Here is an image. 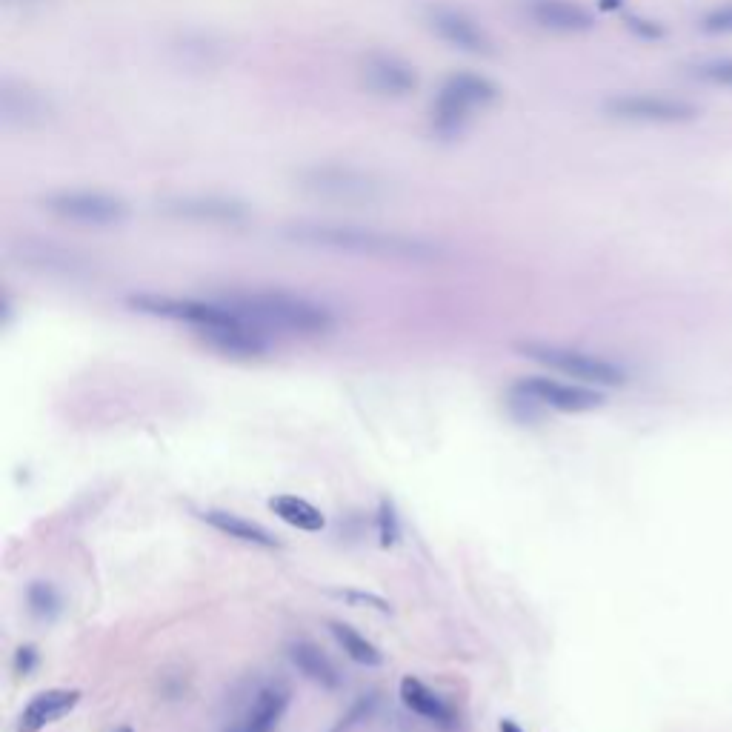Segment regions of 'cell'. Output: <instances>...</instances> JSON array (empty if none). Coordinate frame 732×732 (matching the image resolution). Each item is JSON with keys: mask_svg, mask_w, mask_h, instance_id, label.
Returning a JSON list of instances; mask_svg holds the SVG:
<instances>
[{"mask_svg": "<svg viewBox=\"0 0 732 732\" xmlns=\"http://www.w3.org/2000/svg\"><path fill=\"white\" fill-rule=\"evenodd\" d=\"M226 306H232L244 321L261 326L264 332H286V335H301V338H321L329 335L338 318L335 312L321 301H312L306 295L295 292H235L221 298Z\"/></svg>", "mask_w": 732, "mask_h": 732, "instance_id": "7a4b0ae2", "label": "cell"}, {"mask_svg": "<svg viewBox=\"0 0 732 732\" xmlns=\"http://www.w3.org/2000/svg\"><path fill=\"white\" fill-rule=\"evenodd\" d=\"M163 212L178 218V221H192V224H221L235 226L244 224L249 218V209L232 198H218V195H183L163 204Z\"/></svg>", "mask_w": 732, "mask_h": 732, "instance_id": "8fae6325", "label": "cell"}, {"mask_svg": "<svg viewBox=\"0 0 732 732\" xmlns=\"http://www.w3.org/2000/svg\"><path fill=\"white\" fill-rule=\"evenodd\" d=\"M35 667H38V650L35 647H21L15 652V672L18 675H29Z\"/></svg>", "mask_w": 732, "mask_h": 732, "instance_id": "f1b7e54d", "label": "cell"}, {"mask_svg": "<svg viewBox=\"0 0 732 732\" xmlns=\"http://www.w3.org/2000/svg\"><path fill=\"white\" fill-rule=\"evenodd\" d=\"M529 21L549 32H561V35H578V32H590L592 15L575 0H527L524 3Z\"/></svg>", "mask_w": 732, "mask_h": 732, "instance_id": "5bb4252c", "label": "cell"}, {"mask_svg": "<svg viewBox=\"0 0 732 732\" xmlns=\"http://www.w3.org/2000/svg\"><path fill=\"white\" fill-rule=\"evenodd\" d=\"M198 332H201L206 346L218 349L226 358L249 361V358H264L269 352V338H266L264 329L244 321L241 315L235 321H229V324L206 326V329H198Z\"/></svg>", "mask_w": 732, "mask_h": 732, "instance_id": "7c38bea8", "label": "cell"}, {"mask_svg": "<svg viewBox=\"0 0 732 732\" xmlns=\"http://www.w3.org/2000/svg\"><path fill=\"white\" fill-rule=\"evenodd\" d=\"M401 701H404V707L409 712H415V715H421L424 721H432V724H438V727H449L452 721H455V715L449 710V704L438 695V692H432L424 684V681H418L415 675H407L404 681H401Z\"/></svg>", "mask_w": 732, "mask_h": 732, "instance_id": "d6986e66", "label": "cell"}, {"mask_svg": "<svg viewBox=\"0 0 732 732\" xmlns=\"http://www.w3.org/2000/svg\"><path fill=\"white\" fill-rule=\"evenodd\" d=\"M378 538H381V547L384 549L395 547L398 538H401L398 515H395L392 501H387V498H381V504H378Z\"/></svg>", "mask_w": 732, "mask_h": 732, "instance_id": "484cf974", "label": "cell"}, {"mask_svg": "<svg viewBox=\"0 0 732 732\" xmlns=\"http://www.w3.org/2000/svg\"><path fill=\"white\" fill-rule=\"evenodd\" d=\"M630 26L641 35V38H661L664 35V29L658 26V23H650V21H638V18H632Z\"/></svg>", "mask_w": 732, "mask_h": 732, "instance_id": "4dcf8cb0", "label": "cell"}, {"mask_svg": "<svg viewBox=\"0 0 732 732\" xmlns=\"http://www.w3.org/2000/svg\"><path fill=\"white\" fill-rule=\"evenodd\" d=\"M269 509L289 524V527L301 529V532H321L326 527L324 512L318 507H312L309 501L298 498V495H275L269 501Z\"/></svg>", "mask_w": 732, "mask_h": 732, "instance_id": "44dd1931", "label": "cell"}, {"mask_svg": "<svg viewBox=\"0 0 732 732\" xmlns=\"http://www.w3.org/2000/svg\"><path fill=\"white\" fill-rule=\"evenodd\" d=\"M424 23H427L441 41L449 43L458 52L487 55L489 49H492V41H489V35L484 32V26L475 21V18H469L467 12L455 9V6H441V3L438 6H427Z\"/></svg>", "mask_w": 732, "mask_h": 732, "instance_id": "30bf717a", "label": "cell"}, {"mask_svg": "<svg viewBox=\"0 0 732 732\" xmlns=\"http://www.w3.org/2000/svg\"><path fill=\"white\" fill-rule=\"evenodd\" d=\"M515 349L529 361L549 366V369H555L561 375L578 378L584 384H598V387H624L627 384V372L621 366L612 364L607 358L590 355V352L572 349V346L547 344V341H524Z\"/></svg>", "mask_w": 732, "mask_h": 732, "instance_id": "277c9868", "label": "cell"}, {"mask_svg": "<svg viewBox=\"0 0 732 732\" xmlns=\"http://www.w3.org/2000/svg\"><path fill=\"white\" fill-rule=\"evenodd\" d=\"M43 209L55 218L81 226H118L129 218V206L115 195L92 189H63L43 198Z\"/></svg>", "mask_w": 732, "mask_h": 732, "instance_id": "8992f818", "label": "cell"}, {"mask_svg": "<svg viewBox=\"0 0 732 732\" xmlns=\"http://www.w3.org/2000/svg\"><path fill=\"white\" fill-rule=\"evenodd\" d=\"M286 655H289V661L298 667V672L306 675L312 684H318V687H324V690H341V684H344L341 672H338V667L329 661V655H326L321 647H315L312 641H304V638L292 641V644L286 647Z\"/></svg>", "mask_w": 732, "mask_h": 732, "instance_id": "e0dca14e", "label": "cell"}, {"mask_svg": "<svg viewBox=\"0 0 732 732\" xmlns=\"http://www.w3.org/2000/svg\"><path fill=\"white\" fill-rule=\"evenodd\" d=\"M46 112H49V103L43 101L41 92H35L23 83H3V92H0V118H3V123L32 126V123H41Z\"/></svg>", "mask_w": 732, "mask_h": 732, "instance_id": "ac0fdd59", "label": "cell"}, {"mask_svg": "<svg viewBox=\"0 0 732 732\" xmlns=\"http://www.w3.org/2000/svg\"><path fill=\"white\" fill-rule=\"evenodd\" d=\"M6 3H32V0H6Z\"/></svg>", "mask_w": 732, "mask_h": 732, "instance_id": "d6a6232c", "label": "cell"}, {"mask_svg": "<svg viewBox=\"0 0 732 732\" xmlns=\"http://www.w3.org/2000/svg\"><path fill=\"white\" fill-rule=\"evenodd\" d=\"M289 241L312 249H332L366 258H387V261H432L438 258V246L424 238H412L401 232H384L372 226L355 224H292L284 232Z\"/></svg>", "mask_w": 732, "mask_h": 732, "instance_id": "6da1fadb", "label": "cell"}, {"mask_svg": "<svg viewBox=\"0 0 732 732\" xmlns=\"http://www.w3.org/2000/svg\"><path fill=\"white\" fill-rule=\"evenodd\" d=\"M361 78L375 95L387 98H404L418 86L415 69L395 55H369L361 66Z\"/></svg>", "mask_w": 732, "mask_h": 732, "instance_id": "4fadbf2b", "label": "cell"}, {"mask_svg": "<svg viewBox=\"0 0 732 732\" xmlns=\"http://www.w3.org/2000/svg\"><path fill=\"white\" fill-rule=\"evenodd\" d=\"M495 98H498V86L489 78L469 75V72L452 75L432 103V123L441 135L449 138L467 126L472 112L487 109L489 103H495Z\"/></svg>", "mask_w": 732, "mask_h": 732, "instance_id": "5b68a950", "label": "cell"}, {"mask_svg": "<svg viewBox=\"0 0 732 732\" xmlns=\"http://www.w3.org/2000/svg\"><path fill=\"white\" fill-rule=\"evenodd\" d=\"M701 29L710 32V35H732V6L712 9L710 15H704Z\"/></svg>", "mask_w": 732, "mask_h": 732, "instance_id": "83f0119b", "label": "cell"}, {"mask_svg": "<svg viewBox=\"0 0 732 732\" xmlns=\"http://www.w3.org/2000/svg\"><path fill=\"white\" fill-rule=\"evenodd\" d=\"M292 692L284 684H269L258 692L249 704V710L241 718L244 732H275L284 721L286 710H289Z\"/></svg>", "mask_w": 732, "mask_h": 732, "instance_id": "2e32d148", "label": "cell"}, {"mask_svg": "<svg viewBox=\"0 0 732 732\" xmlns=\"http://www.w3.org/2000/svg\"><path fill=\"white\" fill-rule=\"evenodd\" d=\"M515 395L527 398L529 404L558 409V412H590V409L604 407V395L590 387H575V384H561L555 378L532 375L515 384Z\"/></svg>", "mask_w": 732, "mask_h": 732, "instance_id": "9c48e42d", "label": "cell"}, {"mask_svg": "<svg viewBox=\"0 0 732 732\" xmlns=\"http://www.w3.org/2000/svg\"><path fill=\"white\" fill-rule=\"evenodd\" d=\"M26 264H38L43 269H61V272H72L75 269V258L66 255L63 249H52V246H32L23 244V255Z\"/></svg>", "mask_w": 732, "mask_h": 732, "instance_id": "cb8c5ba5", "label": "cell"}, {"mask_svg": "<svg viewBox=\"0 0 732 732\" xmlns=\"http://www.w3.org/2000/svg\"><path fill=\"white\" fill-rule=\"evenodd\" d=\"M126 304L135 312H143V315L178 321V324H192L198 329L229 324L238 318V312L232 306H226L224 301H195V298H172V295L141 292V295H129Z\"/></svg>", "mask_w": 732, "mask_h": 732, "instance_id": "52a82bcc", "label": "cell"}, {"mask_svg": "<svg viewBox=\"0 0 732 732\" xmlns=\"http://www.w3.org/2000/svg\"><path fill=\"white\" fill-rule=\"evenodd\" d=\"M329 632H332V638L341 644V650H344L355 664H364V667H381V664H384V652L378 650L369 638H364L355 627L341 624V621H332V624H329Z\"/></svg>", "mask_w": 732, "mask_h": 732, "instance_id": "7402d4cb", "label": "cell"}, {"mask_svg": "<svg viewBox=\"0 0 732 732\" xmlns=\"http://www.w3.org/2000/svg\"><path fill=\"white\" fill-rule=\"evenodd\" d=\"M298 186L312 198L335 201V204H375L378 198L387 195L384 181H378L364 169L344 166V163L309 166L298 175Z\"/></svg>", "mask_w": 732, "mask_h": 732, "instance_id": "3957f363", "label": "cell"}, {"mask_svg": "<svg viewBox=\"0 0 732 732\" xmlns=\"http://www.w3.org/2000/svg\"><path fill=\"white\" fill-rule=\"evenodd\" d=\"M695 75H698L701 81L715 83V86H727V89H732V61H730V58L701 63V66H695Z\"/></svg>", "mask_w": 732, "mask_h": 732, "instance_id": "4316f807", "label": "cell"}, {"mask_svg": "<svg viewBox=\"0 0 732 732\" xmlns=\"http://www.w3.org/2000/svg\"><path fill=\"white\" fill-rule=\"evenodd\" d=\"M81 704V690H46L35 695L18 718V732H41Z\"/></svg>", "mask_w": 732, "mask_h": 732, "instance_id": "9a60e30c", "label": "cell"}, {"mask_svg": "<svg viewBox=\"0 0 732 732\" xmlns=\"http://www.w3.org/2000/svg\"><path fill=\"white\" fill-rule=\"evenodd\" d=\"M201 518H204L209 527H215L218 532H224V535H229V538H235V541H244V544L264 547V549L278 547V541H275V535H272L269 529H264L261 524H255V521H246V518L235 515V512H224V509H206Z\"/></svg>", "mask_w": 732, "mask_h": 732, "instance_id": "ffe728a7", "label": "cell"}, {"mask_svg": "<svg viewBox=\"0 0 732 732\" xmlns=\"http://www.w3.org/2000/svg\"><path fill=\"white\" fill-rule=\"evenodd\" d=\"M498 732H524V730H521L512 718H504V721L498 724Z\"/></svg>", "mask_w": 732, "mask_h": 732, "instance_id": "1f68e13d", "label": "cell"}, {"mask_svg": "<svg viewBox=\"0 0 732 732\" xmlns=\"http://www.w3.org/2000/svg\"><path fill=\"white\" fill-rule=\"evenodd\" d=\"M344 598L349 604H366V607H375L378 612H389V607L384 598H378V595H369V592H344Z\"/></svg>", "mask_w": 732, "mask_h": 732, "instance_id": "f546056e", "label": "cell"}, {"mask_svg": "<svg viewBox=\"0 0 732 732\" xmlns=\"http://www.w3.org/2000/svg\"><path fill=\"white\" fill-rule=\"evenodd\" d=\"M604 109L612 118L638 123H687L698 118V106L681 98H667V95H615L604 103Z\"/></svg>", "mask_w": 732, "mask_h": 732, "instance_id": "ba28073f", "label": "cell"}, {"mask_svg": "<svg viewBox=\"0 0 732 732\" xmlns=\"http://www.w3.org/2000/svg\"><path fill=\"white\" fill-rule=\"evenodd\" d=\"M378 707V695L375 692H369V695H361L346 715H341V721L332 727V732H352L355 727H361L366 718H372V712Z\"/></svg>", "mask_w": 732, "mask_h": 732, "instance_id": "d4e9b609", "label": "cell"}, {"mask_svg": "<svg viewBox=\"0 0 732 732\" xmlns=\"http://www.w3.org/2000/svg\"><path fill=\"white\" fill-rule=\"evenodd\" d=\"M26 601H29V610L35 618L41 621H52L58 612H61V595L55 592L52 584H43V581H35L29 592H26Z\"/></svg>", "mask_w": 732, "mask_h": 732, "instance_id": "603a6c76", "label": "cell"}, {"mask_svg": "<svg viewBox=\"0 0 732 732\" xmlns=\"http://www.w3.org/2000/svg\"><path fill=\"white\" fill-rule=\"evenodd\" d=\"M115 732H132L129 727H121V730H115Z\"/></svg>", "mask_w": 732, "mask_h": 732, "instance_id": "836d02e7", "label": "cell"}]
</instances>
